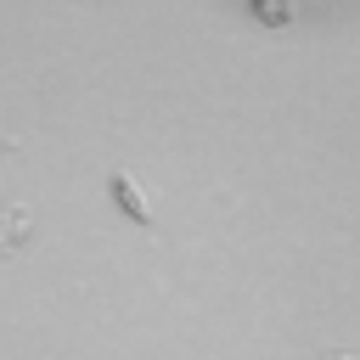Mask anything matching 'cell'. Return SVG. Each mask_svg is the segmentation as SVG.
Returning a JSON list of instances; mask_svg holds the SVG:
<instances>
[{
  "label": "cell",
  "mask_w": 360,
  "mask_h": 360,
  "mask_svg": "<svg viewBox=\"0 0 360 360\" xmlns=\"http://www.w3.org/2000/svg\"><path fill=\"white\" fill-rule=\"evenodd\" d=\"M326 360H360V354H326Z\"/></svg>",
  "instance_id": "obj_1"
}]
</instances>
